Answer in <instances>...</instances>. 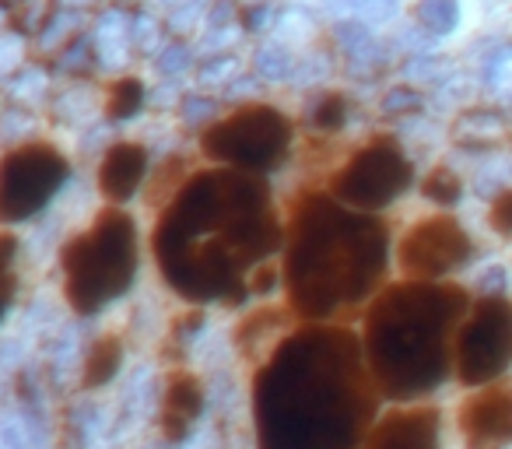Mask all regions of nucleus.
<instances>
[{"instance_id": "nucleus-18", "label": "nucleus", "mask_w": 512, "mask_h": 449, "mask_svg": "<svg viewBox=\"0 0 512 449\" xmlns=\"http://www.w3.org/2000/svg\"><path fill=\"white\" fill-rule=\"evenodd\" d=\"M481 81H484V88H488L491 95L512 102V43L491 46L488 57H484Z\"/></svg>"}, {"instance_id": "nucleus-22", "label": "nucleus", "mask_w": 512, "mask_h": 449, "mask_svg": "<svg viewBox=\"0 0 512 449\" xmlns=\"http://www.w3.org/2000/svg\"><path fill=\"white\" fill-rule=\"evenodd\" d=\"M253 67H256V74H260V78L281 81V78H288V74L295 71V57H292V50H288L285 43H267V46H260V50H256Z\"/></svg>"}, {"instance_id": "nucleus-30", "label": "nucleus", "mask_w": 512, "mask_h": 449, "mask_svg": "<svg viewBox=\"0 0 512 449\" xmlns=\"http://www.w3.org/2000/svg\"><path fill=\"white\" fill-rule=\"evenodd\" d=\"M67 4H85V0H67Z\"/></svg>"}, {"instance_id": "nucleus-16", "label": "nucleus", "mask_w": 512, "mask_h": 449, "mask_svg": "<svg viewBox=\"0 0 512 449\" xmlns=\"http://www.w3.org/2000/svg\"><path fill=\"white\" fill-rule=\"evenodd\" d=\"M120 365H123L120 337H113V334L99 337V341L92 344V351H88L85 365H81V386H85V390H99V386H106L109 379L120 372Z\"/></svg>"}, {"instance_id": "nucleus-8", "label": "nucleus", "mask_w": 512, "mask_h": 449, "mask_svg": "<svg viewBox=\"0 0 512 449\" xmlns=\"http://www.w3.org/2000/svg\"><path fill=\"white\" fill-rule=\"evenodd\" d=\"M414 186V165L393 137H372L365 148L348 158L330 183V197L344 207L376 214L400 200Z\"/></svg>"}, {"instance_id": "nucleus-9", "label": "nucleus", "mask_w": 512, "mask_h": 449, "mask_svg": "<svg viewBox=\"0 0 512 449\" xmlns=\"http://www.w3.org/2000/svg\"><path fill=\"white\" fill-rule=\"evenodd\" d=\"M474 257V239L453 214H432V218L414 221L397 246V264L407 281H449L463 267L474 264Z\"/></svg>"}, {"instance_id": "nucleus-13", "label": "nucleus", "mask_w": 512, "mask_h": 449, "mask_svg": "<svg viewBox=\"0 0 512 449\" xmlns=\"http://www.w3.org/2000/svg\"><path fill=\"white\" fill-rule=\"evenodd\" d=\"M204 411V383L193 372H172L162 400V435L169 442H183Z\"/></svg>"}, {"instance_id": "nucleus-1", "label": "nucleus", "mask_w": 512, "mask_h": 449, "mask_svg": "<svg viewBox=\"0 0 512 449\" xmlns=\"http://www.w3.org/2000/svg\"><path fill=\"white\" fill-rule=\"evenodd\" d=\"M376 404L362 337L306 327L256 372V442L260 449H362Z\"/></svg>"}, {"instance_id": "nucleus-7", "label": "nucleus", "mask_w": 512, "mask_h": 449, "mask_svg": "<svg viewBox=\"0 0 512 449\" xmlns=\"http://www.w3.org/2000/svg\"><path fill=\"white\" fill-rule=\"evenodd\" d=\"M512 369V302L505 295H474L456 327L453 376L460 386L498 383Z\"/></svg>"}, {"instance_id": "nucleus-15", "label": "nucleus", "mask_w": 512, "mask_h": 449, "mask_svg": "<svg viewBox=\"0 0 512 449\" xmlns=\"http://www.w3.org/2000/svg\"><path fill=\"white\" fill-rule=\"evenodd\" d=\"M334 22H358V25H386L400 15V0H323Z\"/></svg>"}, {"instance_id": "nucleus-11", "label": "nucleus", "mask_w": 512, "mask_h": 449, "mask_svg": "<svg viewBox=\"0 0 512 449\" xmlns=\"http://www.w3.org/2000/svg\"><path fill=\"white\" fill-rule=\"evenodd\" d=\"M456 432L463 449H512V386H474L456 404Z\"/></svg>"}, {"instance_id": "nucleus-14", "label": "nucleus", "mask_w": 512, "mask_h": 449, "mask_svg": "<svg viewBox=\"0 0 512 449\" xmlns=\"http://www.w3.org/2000/svg\"><path fill=\"white\" fill-rule=\"evenodd\" d=\"M144 172H148V151L141 144H113L102 158L99 169V190L106 200L123 204L137 193Z\"/></svg>"}, {"instance_id": "nucleus-10", "label": "nucleus", "mask_w": 512, "mask_h": 449, "mask_svg": "<svg viewBox=\"0 0 512 449\" xmlns=\"http://www.w3.org/2000/svg\"><path fill=\"white\" fill-rule=\"evenodd\" d=\"M67 179V158L50 144H22L0 158V221L15 225L50 204Z\"/></svg>"}, {"instance_id": "nucleus-20", "label": "nucleus", "mask_w": 512, "mask_h": 449, "mask_svg": "<svg viewBox=\"0 0 512 449\" xmlns=\"http://www.w3.org/2000/svg\"><path fill=\"white\" fill-rule=\"evenodd\" d=\"M141 106H144V81L141 78H123L109 88L106 109L113 120H130V116L141 113Z\"/></svg>"}, {"instance_id": "nucleus-23", "label": "nucleus", "mask_w": 512, "mask_h": 449, "mask_svg": "<svg viewBox=\"0 0 512 449\" xmlns=\"http://www.w3.org/2000/svg\"><path fill=\"white\" fill-rule=\"evenodd\" d=\"M15 253L18 239L11 232H0V320L8 316L11 299H15Z\"/></svg>"}, {"instance_id": "nucleus-19", "label": "nucleus", "mask_w": 512, "mask_h": 449, "mask_svg": "<svg viewBox=\"0 0 512 449\" xmlns=\"http://www.w3.org/2000/svg\"><path fill=\"white\" fill-rule=\"evenodd\" d=\"M421 193H425V200H432V204H439V207H456L463 200L460 172L449 169V165H435V169L421 179Z\"/></svg>"}, {"instance_id": "nucleus-12", "label": "nucleus", "mask_w": 512, "mask_h": 449, "mask_svg": "<svg viewBox=\"0 0 512 449\" xmlns=\"http://www.w3.org/2000/svg\"><path fill=\"white\" fill-rule=\"evenodd\" d=\"M362 449H442V414L432 404H400L372 421Z\"/></svg>"}, {"instance_id": "nucleus-3", "label": "nucleus", "mask_w": 512, "mask_h": 449, "mask_svg": "<svg viewBox=\"0 0 512 449\" xmlns=\"http://www.w3.org/2000/svg\"><path fill=\"white\" fill-rule=\"evenodd\" d=\"M474 295L456 281H397L365 313L362 351L379 397L411 404L453 376L456 327Z\"/></svg>"}, {"instance_id": "nucleus-5", "label": "nucleus", "mask_w": 512, "mask_h": 449, "mask_svg": "<svg viewBox=\"0 0 512 449\" xmlns=\"http://www.w3.org/2000/svg\"><path fill=\"white\" fill-rule=\"evenodd\" d=\"M137 274V229L130 214L102 211L92 232L64 246V295L74 313L92 316L116 302Z\"/></svg>"}, {"instance_id": "nucleus-6", "label": "nucleus", "mask_w": 512, "mask_h": 449, "mask_svg": "<svg viewBox=\"0 0 512 449\" xmlns=\"http://www.w3.org/2000/svg\"><path fill=\"white\" fill-rule=\"evenodd\" d=\"M200 148L211 162L260 176L285 162L292 148V123L274 106H242L239 113L214 123Z\"/></svg>"}, {"instance_id": "nucleus-25", "label": "nucleus", "mask_w": 512, "mask_h": 449, "mask_svg": "<svg viewBox=\"0 0 512 449\" xmlns=\"http://www.w3.org/2000/svg\"><path fill=\"white\" fill-rule=\"evenodd\" d=\"M488 229L502 239H512V186L498 190L488 200Z\"/></svg>"}, {"instance_id": "nucleus-4", "label": "nucleus", "mask_w": 512, "mask_h": 449, "mask_svg": "<svg viewBox=\"0 0 512 449\" xmlns=\"http://www.w3.org/2000/svg\"><path fill=\"white\" fill-rule=\"evenodd\" d=\"M390 232L376 214L313 193L302 200L285 257L288 302L309 320L365 302L386 278Z\"/></svg>"}, {"instance_id": "nucleus-29", "label": "nucleus", "mask_w": 512, "mask_h": 449, "mask_svg": "<svg viewBox=\"0 0 512 449\" xmlns=\"http://www.w3.org/2000/svg\"><path fill=\"white\" fill-rule=\"evenodd\" d=\"M183 109H186V120H204V116H211L218 106H214L211 99H186Z\"/></svg>"}, {"instance_id": "nucleus-28", "label": "nucleus", "mask_w": 512, "mask_h": 449, "mask_svg": "<svg viewBox=\"0 0 512 449\" xmlns=\"http://www.w3.org/2000/svg\"><path fill=\"white\" fill-rule=\"evenodd\" d=\"M158 57H162V60H158L162 74H179V71H186V67H190V50H186V46H179V43L165 46Z\"/></svg>"}, {"instance_id": "nucleus-27", "label": "nucleus", "mask_w": 512, "mask_h": 449, "mask_svg": "<svg viewBox=\"0 0 512 449\" xmlns=\"http://www.w3.org/2000/svg\"><path fill=\"white\" fill-rule=\"evenodd\" d=\"M477 295H505L509 292V271L502 264H491L477 274V285H474Z\"/></svg>"}, {"instance_id": "nucleus-2", "label": "nucleus", "mask_w": 512, "mask_h": 449, "mask_svg": "<svg viewBox=\"0 0 512 449\" xmlns=\"http://www.w3.org/2000/svg\"><path fill=\"white\" fill-rule=\"evenodd\" d=\"M281 246V221L256 172L211 169L193 176L158 218L162 278L186 302H239L242 274Z\"/></svg>"}, {"instance_id": "nucleus-21", "label": "nucleus", "mask_w": 512, "mask_h": 449, "mask_svg": "<svg viewBox=\"0 0 512 449\" xmlns=\"http://www.w3.org/2000/svg\"><path fill=\"white\" fill-rule=\"evenodd\" d=\"M95 39H99V53L106 57V64H109V57L123 60V53H127V46H130V22L123 15H116V11H109L99 22V36Z\"/></svg>"}, {"instance_id": "nucleus-26", "label": "nucleus", "mask_w": 512, "mask_h": 449, "mask_svg": "<svg viewBox=\"0 0 512 449\" xmlns=\"http://www.w3.org/2000/svg\"><path fill=\"white\" fill-rule=\"evenodd\" d=\"M313 123L320 130H341L348 123V102H344V95H323L313 109Z\"/></svg>"}, {"instance_id": "nucleus-31", "label": "nucleus", "mask_w": 512, "mask_h": 449, "mask_svg": "<svg viewBox=\"0 0 512 449\" xmlns=\"http://www.w3.org/2000/svg\"><path fill=\"white\" fill-rule=\"evenodd\" d=\"M169 4H183V0H169Z\"/></svg>"}, {"instance_id": "nucleus-17", "label": "nucleus", "mask_w": 512, "mask_h": 449, "mask_svg": "<svg viewBox=\"0 0 512 449\" xmlns=\"http://www.w3.org/2000/svg\"><path fill=\"white\" fill-rule=\"evenodd\" d=\"M460 18H463L460 0H418L414 4V25L432 39L453 36L460 29Z\"/></svg>"}, {"instance_id": "nucleus-24", "label": "nucleus", "mask_w": 512, "mask_h": 449, "mask_svg": "<svg viewBox=\"0 0 512 449\" xmlns=\"http://www.w3.org/2000/svg\"><path fill=\"white\" fill-rule=\"evenodd\" d=\"M421 106H425V95H421L414 85H397V88H390V92L383 95V102H379V109H383L386 116L421 113Z\"/></svg>"}]
</instances>
